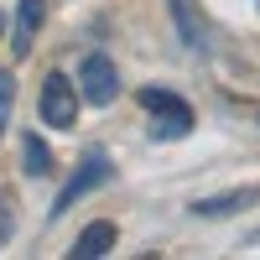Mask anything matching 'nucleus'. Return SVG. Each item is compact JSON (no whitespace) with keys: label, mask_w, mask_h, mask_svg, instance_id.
Wrapping results in <instances>:
<instances>
[{"label":"nucleus","mask_w":260,"mask_h":260,"mask_svg":"<svg viewBox=\"0 0 260 260\" xmlns=\"http://www.w3.org/2000/svg\"><path fill=\"white\" fill-rule=\"evenodd\" d=\"M83 110V94H78V78H68L62 68H52L42 78V94H37V115L47 130H73Z\"/></svg>","instance_id":"obj_1"},{"label":"nucleus","mask_w":260,"mask_h":260,"mask_svg":"<svg viewBox=\"0 0 260 260\" xmlns=\"http://www.w3.org/2000/svg\"><path fill=\"white\" fill-rule=\"evenodd\" d=\"M136 104L146 115H156V141H177L192 130V104L182 94H172V89H156V83H146V89L136 94Z\"/></svg>","instance_id":"obj_2"},{"label":"nucleus","mask_w":260,"mask_h":260,"mask_svg":"<svg viewBox=\"0 0 260 260\" xmlns=\"http://www.w3.org/2000/svg\"><path fill=\"white\" fill-rule=\"evenodd\" d=\"M73 78H78L83 104H94V110H104V104L120 99V68H115V57H104V52H83Z\"/></svg>","instance_id":"obj_3"},{"label":"nucleus","mask_w":260,"mask_h":260,"mask_svg":"<svg viewBox=\"0 0 260 260\" xmlns=\"http://www.w3.org/2000/svg\"><path fill=\"white\" fill-rule=\"evenodd\" d=\"M104 182H110V156H99V151H94V156H83V161L73 167V177L57 187V198H52V219H57V213H68L78 198H89V192L104 187Z\"/></svg>","instance_id":"obj_4"},{"label":"nucleus","mask_w":260,"mask_h":260,"mask_svg":"<svg viewBox=\"0 0 260 260\" xmlns=\"http://www.w3.org/2000/svg\"><path fill=\"white\" fill-rule=\"evenodd\" d=\"M42 21H47V0H21V6H16V26H11V52L16 57H26L37 47Z\"/></svg>","instance_id":"obj_5"},{"label":"nucleus","mask_w":260,"mask_h":260,"mask_svg":"<svg viewBox=\"0 0 260 260\" xmlns=\"http://www.w3.org/2000/svg\"><path fill=\"white\" fill-rule=\"evenodd\" d=\"M260 203V187H234V192H219V198H198V203H187L192 219H224V213H240Z\"/></svg>","instance_id":"obj_6"},{"label":"nucleus","mask_w":260,"mask_h":260,"mask_svg":"<svg viewBox=\"0 0 260 260\" xmlns=\"http://www.w3.org/2000/svg\"><path fill=\"white\" fill-rule=\"evenodd\" d=\"M115 240H120V229H115L110 219H94V224L73 240L68 255H73V260H99V255H110V250H115Z\"/></svg>","instance_id":"obj_7"},{"label":"nucleus","mask_w":260,"mask_h":260,"mask_svg":"<svg viewBox=\"0 0 260 260\" xmlns=\"http://www.w3.org/2000/svg\"><path fill=\"white\" fill-rule=\"evenodd\" d=\"M167 11H172V26H177V37H182V47H192V52H203L208 42H203V26H198V16H192V6H187V0H167Z\"/></svg>","instance_id":"obj_8"},{"label":"nucleus","mask_w":260,"mask_h":260,"mask_svg":"<svg viewBox=\"0 0 260 260\" xmlns=\"http://www.w3.org/2000/svg\"><path fill=\"white\" fill-rule=\"evenodd\" d=\"M21 156H26V177H47L52 172V151L42 146V136H21Z\"/></svg>","instance_id":"obj_9"},{"label":"nucleus","mask_w":260,"mask_h":260,"mask_svg":"<svg viewBox=\"0 0 260 260\" xmlns=\"http://www.w3.org/2000/svg\"><path fill=\"white\" fill-rule=\"evenodd\" d=\"M11 99H16V78L0 68V136H6V120H11Z\"/></svg>","instance_id":"obj_10"},{"label":"nucleus","mask_w":260,"mask_h":260,"mask_svg":"<svg viewBox=\"0 0 260 260\" xmlns=\"http://www.w3.org/2000/svg\"><path fill=\"white\" fill-rule=\"evenodd\" d=\"M11 229H16V219H11V203H6V192H0V250H6Z\"/></svg>","instance_id":"obj_11"}]
</instances>
